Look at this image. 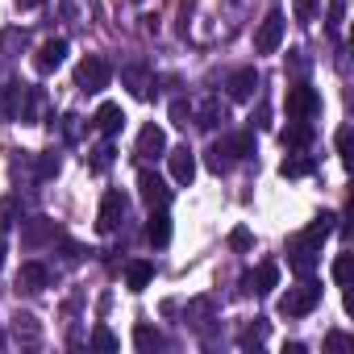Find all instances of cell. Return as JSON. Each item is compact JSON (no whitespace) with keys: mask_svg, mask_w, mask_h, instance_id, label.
I'll use <instances>...</instances> for the list:
<instances>
[{"mask_svg":"<svg viewBox=\"0 0 354 354\" xmlns=\"http://www.w3.org/2000/svg\"><path fill=\"white\" fill-rule=\"evenodd\" d=\"M250 154H254V129H242V133H230L209 146V167L217 175H225L234 167V158H250Z\"/></svg>","mask_w":354,"mask_h":354,"instance_id":"obj_1","label":"cell"},{"mask_svg":"<svg viewBox=\"0 0 354 354\" xmlns=\"http://www.w3.org/2000/svg\"><path fill=\"white\" fill-rule=\"evenodd\" d=\"M321 304V283L313 279V275H300V283L296 288H288L283 296H279V317H288V321H296V317H308L313 308Z\"/></svg>","mask_w":354,"mask_h":354,"instance_id":"obj_2","label":"cell"},{"mask_svg":"<svg viewBox=\"0 0 354 354\" xmlns=\"http://www.w3.org/2000/svg\"><path fill=\"white\" fill-rule=\"evenodd\" d=\"M321 263V238L317 234H296L292 242H288V267L296 271V275H313V267Z\"/></svg>","mask_w":354,"mask_h":354,"instance_id":"obj_3","label":"cell"},{"mask_svg":"<svg viewBox=\"0 0 354 354\" xmlns=\"http://www.w3.org/2000/svg\"><path fill=\"white\" fill-rule=\"evenodd\" d=\"M283 109H288L292 121H308V117L321 113V92L313 84H292L288 96H283Z\"/></svg>","mask_w":354,"mask_h":354,"instance_id":"obj_4","label":"cell"},{"mask_svg":"<svg viewBox=\"0 0 354 354\" xmlns=\"http://www.w3.org/2000/svg\"><path fill=\"white\" fill-rule=\"evenodd\" d=\"M109 80H113V67H109L100 55H88V59L75 67V88H80V92H104Z\"/></svg>","mask_w":354,"mask_h":354,"instance_id":"obj_5","label":"cell"},{"mask_svg":"<svg viewBox=\"0 0 354 354\" xmlns=\"http://www.w3.org/2000/svg\"><path fill=\"white\" fill-rule=\"evenodd\" d=\"M125 209H129V201H125V192H117V188H109V192H104V201H100V213H96V230H100V234H113V230L121 225V217H125Z\"/></svg>","mask_w":354,"mask_h":354,"instance_id":"obj_6","label":"cell"},{"mask_svg":"<svg viewBox=\"0 0 354 354\" xmlns=\"http://www.w3.org/2000/svg\"><path fill=\"white\" fill-rule=\"evenodd\" d=\"M283 26H288L283 13H267L263 26H259V34H254V50H259V55H275L279 42H283Z\"/></svg>","mask_w":354,"mask_h":354,"instance_id":"obj_7","label":"cell"},{"mask_svg":"<svg viewBox=\"0 0 354 354\" xmlns=\"http://www.w3.org/2000/svg\"><path fill=\"white\" fill-rule=\"evenodd\" d=\"M167 167H171V180L180 184V188H188V184L196 180V154H192V146L167 150Z\"/></svg>","mask_w":354,"mask_h":354,"instance_id":"obj_8","label":"cell"},{"mask_svg":"<svg viewBox=\"0 0 354 354\" xmlns=\"http://www.w3.org/2000/svg\"><path fill=\"white\" fill-rule=\"evenodd\" d=\"M138 196H142L150 209H167V201H171V188L158 180L154 171H146V167H142V171H138Z\"/></svg>","mask_w":354,"mask_h":354,"instance_id":"obj_9","label":"cell"},{"mask_svg":"<svg viewBox=\"0 0 354 354\" xmlns=\"http://www.w3.org/2000/svg\"><path fill=\"white\" fill-rule=\"evenodd\" d=\"M275 283H279V263H271V259H267V263H259V271H250V275L242 279V288H246V292H254V296H267Z\"/></svg>","mask_w":354,"mask_h":354,"instance_id":"obj_10","label":"cell"},{"mask_svg":"<svg viewBox=\"0 0 354 354\" xmlns=\"http://www.w3.org/2000/svg\"><path fill=\"white\" fill-rule=\"evenodd\" d=\"M67 59V38H50V42H42L38 46V55H34V67L42 71V75H50L59 63Z\"/></svg>","mask_w":354,"mask_h":354,"instance_id":"obj_11","label":"cell"},{"mask_svg":"<svg viewBox=\"0 0 354 354\" xmlns=\"http://www.w3.org/2000/svg\"><path fill=\"white\" fill-rule=\"evenodd\" d=\"M254 88H259V71H254V67H242V71H234V75L225 80L230 100H250V96H254Z\"/></svg>","mask_w":354,"mask_h":354,"instance_id":"obj_12","label":"cell"},{"mask_svg":"<svg viewBox=\"0 0 354 354\" xmlns=\"http://www.w3.org/2000/svg\"><path fill=\"white\" fill-rule=\"evenodd\" d=\"M92 125L104 133V138H113V133H121V125H125V113H121V104H100L96 109V117H92Z\"/></svg>","mask_w":354,"mask_h":354,"instance_id":"obj_13","label":"cell"},{"mask_svg":"<svg viewBox=\"0 0 354 354\" xmlns=\"http://www.w3.org/2000/svg\"><path fill=\"white\" fill-rule=\"evenodd\" d=\"M313 138H317V129H313L308 121H292V125L279 133L283 150H308V146H313Z\"/></svg>","mask_w":354,"mask_h":354,"instance_id":"obj_14","label":"cell"},{"mask_svg":"<svg viewBox=\"0 0 354 354\" xmlns=\"http://www.w3.org/2000/svg\"><path fill=\"white\" fill-rule=\"evenodd\" d=\"M138 154H142V158H162V154H167V133H162L158 125H146V129L138 133Z\"/></svg>","mask_w":354,"mask_h":354,"instance_id":"obj_15","label":"cell"},{"mask_svg":"<svg viewBox=\"0 0 354 354\" xmlns=\"http://www.w3.org/2000/svg\"><path fill=\"white\" fill-rule=\"evenodd\" d=\"M317 171V158L313 154H300V150H292L283 162H279V175L283 180H304V175H313Z\"/></svg>","mask_w":354,"mask_h":354,"instance_id":"obj_16","label":"cell"},{"mask_svg":"<svg viewBox=\"0 0 354 354\" xmlns=\"http://www.w3.org/2000/svg\"><path fill=\"white\" fill-rule=\"evenodd\" d=\"M146 238H150V246H167V242H171V217H167V209H150V217H146Z\"/></svg>","mask_w":354,"mask_h":354,"instance_id":"obj_17","label":"cell"},{"mask_svg":"<svg viewBox=\"0 0 354 354\" xmlns=\"http://www.w3.org/2000/svg\"><path fill=\"white\" fill-rule=\"evenodd\" d=\"M150 279H154V263H150V259H129V263H125V283H129V292L150 288Z\"/></svg>","mask_w":354,"mask_h":354,"instance_id":"obj_18","label":"cell"},{"mask_svg":"<svg viewBox=\"0 0 354 354\" xmlns=\"http://www.w3.org/2000/svg\"><path fill=\"white\" fill-rule=\"evenodd\" d=\"M46 283H50L46 263H21V275H17V288L21 292H42Z\"/></svg>","mask_w":354,"mask_h":354,"instance_id":"obj_19","label":"cell"},{"mask_svg":"<svg viewBox=\"0 0 354 354\" xmlns=\"http://www.w3.org/2000/svg\"><path fill=\"white\" fill-rule=\"evenodd\" d=\"M192 117H196V125H201V129H217L221 121H230V109L213 96V100H205V104H201V113H192Z\"/></svg>","mask_w":354,"mask_h":354,"instance_id":"obj_20","label":"cell"},{"mask_svg":"<svg viewBox=\"0 0 354 354\" xmlns=\"http://www.w3.org/2000/svg\"><path fill=\"white\" fill-rule=\"evenodd\" d=\"M121 80L129 84V92H133L138 100H150V80H146V67H142V63L125 67V71H121Z\"/></svg>","mask_w":354,"mask_h":354,"instance_id":"obj_21","label":"cell"},{"mask_svg":"<svg viewBox=\"0 0 354 354\" xmlns=\"http://www.w3.org/2000/svg\"><path fill=\"white\" fill-rule=\"evenodd\" d=\"M133 346H138V350H162L167 342H162V333H158L154 325L138 321V325H133Z\"/></svg>","mask_w":354,"mask_h":354,"instance_id":"obj_22","label":"cell"},{"mask_svg":"<svg viewBox=\"0 0 354 354\" xmlns=\"http://www.w3.org/2000/svg\"><path fill=\"white\" fill-rule=\"evenodd\" d=\"M13 333H17L21 342H38V337H42V329H38V321H34L30 313H17V317H13Z\"/></svg>","mask_w":354,"mask_h":354,"instance_id":"obj_23","label":"cell"},{"mask_svg":"<svg viewBox=\"0 0 354 354\" xmlns=\"http://www.w3.org/2000/svg\"><path fill=\"white\" fill-rule=\"evenodd\" d=\"M333 230H337V213H321V217H317V221L308 225V234H317L321 242H325V238H329Z\"/></svg>","mask_w":354,"mask_h":354,"instance_id":"obj_24","label":"cell"},{"mask_svg":"<svg viewBox=\"0 0 354 354\" xmlns=\"http://www.w3.org/2000/svg\"><path fill=\"white\" fill-rule=\"evenodd\" d=\"M192 113H196V109H192V104H188L184 96H180V100H171V121H175V125H184V129H188Z\"/></svg>","mask_w":354,"mask_h":354,"instance_id":"obj_25","label":"cell"},{"mask_svg":"<svg viewBox=\"0 0 354 354\" xmlns=\"http://www.w3.org/2000/svg\"><path fill=\"white\" fill-rule=\"evenodd\" d=\"M92 346H96V350H117L121 342H117V333H113L109 325H96V333H92Z\"/></svg>","mask_w":354,"mask_h":354,"instance_id":"obj_26","label":"cell"},{"mask_svg":"<svg viewBox=\"0 0 354 354\" xmlns=\"http://www.w3.org/2000/svg\"><path fill=\"white\" fill-rule=\"evenodd\" d=\"M109 162H113V142H100L92 150V171H109Z\"/></svg>","mask_w":354,"mask_h":354,"instance_id":"obj_27","label":"cell"},{"mask_svg":"<svg viewBox=\"0 0 354 354\" xmlns=\"http://www.w3.org/2000/svg\"><path fill=\"white\" fill-rule=\"evenodd\" d=\"M317 5H321V0H292L296 21H313V17H317Z\"/></svg>","mask_w":354,"mask_h":354,"instance_id":"obj_28","label":"cell"},{"mask_svg":"<svg viewBox=\"0 0 354 354\" xmlns=\"http://www.w3.org/2000/svg\"><path fill=\"white\" fill-rule=\"evenodd\" d=\"M346 279H350V254H337L333 259V283L346 288Z\"/></svg>","mask_w":354,"mask_h":354,"instance_id":"obj_29","label":"cell"},{"mask_svg":"<svg viewBox=\"0 0 354 354\" xmlns=\"http://www.w3.org/2000/svg\"><path fill=\"white\" fill-rule=\"evenodd\" d=\"M337 154H342V162L350 167V158H354V154H350V129H346V125L337 129Z\"/></svg>","mask_w":354,"mask_h":354,"instance_id":"obj_30","label":"cell"},{"mask_svg":"<svg viewBox=\"0 0 354 354\" xmlns=\"http://www.w3.org/2000/svg\"><path fill=\"white\" fill-rule=\"evenodd\" d=\"M350 346H354V342H350V333H337V329H333V333L325 337V350H350Z\"/></svg>","mask_w":354,"mask_h":354,"instance_id":"obj_31","label":"cell"},{"mask_svg":"<svg viewBox=\"0 0 354 354\" xmlns=\"http://www.w3.org/2000/svg\"><path fill=\"white\" fill-rule=\"evenodd\" d=\"M230 246H234V250H246V246H250V230H234V234H230Z\"/></svg>","mask_w":354,"mask_h":354,"instance_id":"obj_32","label":"cell"},{"mask_svg":"<svg viewBox=\"0 0 354 354\" xmlns=\"http://www.w3.org/2000/svg\"><path fill=\"white\" fill-rule=\"evenodd\" d=\"M267 117H271V113H267V104H259V109L250 113V121H254V129H267V125H271Z\"/></svg>","mask_w":354,"mask_h":354,"instance_id":"obj_33","label":"cell"},{"mask_svg":"<svg viewBox=\"0 0 354 354\" xmlns=\"http://www.w3.org/2000/svg\"><path fill=\"white\" fill-rule=\"evenodd\" d=\"M46 234H50V225H42V217H38V225H34V230H30V234H26V242H30V246H34V242H42V238H46Z\"/></svg>","mask_w":354,"mask_h":354,"instance_id":"obj_34","label":"cell"},{"mask_svg":"<svg viewBox=\"0 0 354 354\" xmlns=\"http://www.w3.org/2000/svg\"><path fill=\"white\" fill-rule=\"evenodd\" d=\"M17 5H21V9H38V5H42V0H17Z\"/></svg>","mask_w":354,"mask_h":354,"instance_id":"obj_35","label":"cell"},{"mask_svg":"<svg viewBox=\"0 0 354 354\" xmlns=\"http://www.w3.org/2000/svg\"><path fill=\"white\" fill-rule=\"evenodd\" d=\"M0 267H5V230H0Z\"/></svg>","mask_w":354,"mask_h":354,"instance_id":"obj_36","label":"cell"},{"mask_svg":"<svg viewBox=\"0 0 354 354\" xmlns=\"http://www.w3.org/2000/svg\"><path fill=\"white\" fill-rule=\"evenodd\" d=\"M133 5H138V0H133Z\"/></svg>","mask_w":354,"mask_h":354,"instance_id":"obj_37","label":"cell"}]
</instances>
